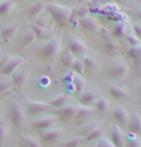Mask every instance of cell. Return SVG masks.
<instances>
[{"label":"cell","instance_id":"cell-16","mask_svg":"<svg viewBox=\"0 0 141 147\" xmlns=\"http://www.w3.org/2000/svg\"><path fill=\"white\" fill-rule=\"evenodd\" d=\"M108 92L110 95L115 99H122L128 96L127 91L124 90V88L118 87V86H113V87H111L109 88Z\"/></svg>","mask_w":141,"mask_h":147},{"label":"cell","instance_id":"cell-12","mask_svg":"<svg viewBox=\"0 0 141 147\" xmlns=\"http://www.w3.org/2000/svg\"><path fill=\"white\" fill-rule=\"evenodd\" d=\"M111 137L112 143L115 147H124V136L118 126H113Z\"/></svg>","mask_w":141,"mask_h":147},{"label":"cell","instance_id":"cell-19","mask_svg":"<svg viewBox=\"0 0 141 147\" xmlns=\"http://www.w3.org/2000/svg\"><path fill=\"white\" fill-rule=\"evenodd\" d=\"M128 55L132 60L141 61V44L131 46L128 49Z\"/></svg>","mask_w":141,"mask_h":147},{"label":"cell","instance_id":"cell-27","mask_svg":"<svg viewBox=\"0 0 141 147\" xmlns=\"http://www.w3.org/2000/svg\"><path fill=\"white\" fill-rule=\"evenodd\" d=\"M93 110L91 109L89 107H86V106H82L80 108H77L76 110V118H83V117H86V116L90 115L92 113Z\"/></svg>","mask_w":141,"mask_h":147},{"label":"cell","instance_id":"cell-9","mask_svg":"<svg viewBox=\"0 0 141 147\" xmlns=\"http://www.w3.org/2000/svg\"><path fill=\"white\" fill-rule=\"evenodd\" d=\"M69 50L74 55H79L84 53L85 50H86V46L82 41L74 38V40H71L70 42H69Z\"/></svg>","mask_w":141,"mask_h":147},{"label":"cell","instance_id":"cell-7","mask_svg":"<svg viewBox=\"0 0 141 147\" xmlns=\"http://www.w3.org/2000/svg\"><path fill=\"white\" fill-rule=\"evenodd\" d=\"M48 105L44 102H37V101H27V111L30 115H35L40 113L45 112L46 109H48Z\"/></svg>","mask_w":141,"mask_h":147},{"label":"cell","instance_id":"cell-42","mask_svg":"<svg viewBox=\"0 0 141 147\" xmlns=\"http://www.w3.org/2000/svg\"><path fill=\"white\" fill-rule=\"evenodd\" d=\"M127 38H128V40H129V42L132 44V46L140 44V40L137 38L136 37H134V36H127Z\"/></svg>","mask_w":141,"mask_h":147},{"label":"cell","instance_id":"cell-3","mask_svg":"<svg viewBox=\"0 0 141 147\" xmlns=\"http://www.w3.org/2000/svg\"><path fill=\"white\" fill-rule=\"evenodd\" d=\"M59 40L56 38H52V40H48L41 50V55H42L43 59L48 60L53 57L59 49Z\"/></svg>","mask_w":141,"mask_h":147},{"label":"cell","instance_id":"cell-15","mask_svg":"<svg viewBox=\"0 0 141 147\" xmlns=\"http://www.w3.org/2000/svg\"><path fill=\"white\" fill-rule=\"evenodd\" d=\"M96 94L92 92V91H85V92L81 93V95L79 96V102L82 106L88 107L92 102L95 100Z\"/></svg>","mask_w":141,"mask_h":147},{"label":"cell","instance_id":"cell-8","mask_svg":"<svg viewBox=\"0 0 141 147\" xmlns=\"http://www.w3.org/2000/svg\"><path fill=\"white\" fill-rule=\"evenodd\" d=\"M113 116L115 120L118 122L122 127H126L128 124V113L125 108L117 106L113 109Z\"/></svg>","mask_w":141,"mask_h":147},{"label":"cell","instance_id":"cell-1","mask_svg":"<svg viewBox=\"0 0 141 147\" xmlns=\"http://www.w3.org/2000/svg\"><path fill=\"white\" fill-rule=\"evenodd\" d=\"M46 8H48V10L49 11L53 19L58 24H60L61 26L66 25L71 15V11L69 8L53 3L48 4Z\"/></svg>","mask_w":141,"mask_h":147},{"label":"cell","instance_id":"cell-13","mask_svg":"<svg viewBox=\"0 0 141 147\" xmlns=\"http://www.w3.org/2000/svg\"><path fill=\"white\" fill-rule=\"evenodd\" d=\"M129 128L134 134H141V116L138 113H134L129 120Z\"/></svg>","mask_w":141,"mask_h":147},{"label":"cell","instance_id":"cell-40","mask_svg":"<svg viewBox=\"0 0 141 147\" xmlns=\"http://www.w3.org/2000/svg\"><path fill=\"white\" fill-rule=\"evenodd\" d=\"M134 31L135 33V37L141 40V24L139 23L134 24Z\"/></svg>","mask_w":141,"mask_h":147},{"label":"cell","instance_id":"cell-37","mask_svg":"<svg viewBox=\"0 0 141 147\" xmlns=\"http://www.w3.org/2000/svg\"><path fill=\"white\" fill-rule=\"evenodd\" d=\"M96 147H115V146L113 145V143L110 140H106V138H101V140H99Z\"/></svg>","mask_w":141,"mask_h":147},{"label":"cell","instance_id":"cell-31","mask_svg":"<svg viewBox=\"0 0 141 147\" xmlns=\"http://www.w3.org/2000/svg\"><path fill=\"white\" fill-rule=\"evenodd\" d=\"M73 68H74V70L76 72V73H78L79 75H82L83 74V72H84V63L82 61H74V63H73Z\"/></svg>","mask_w":141,"mask_h":147},{"label":"cell","instance_id":"cell-2","mask_svg":"<svg viewBox=\"0 0 141 147\" xmlns=\"http://www.w3.org/2000/svg\"><path fill=\"white\" fill-rule=\"evenodd\" d=\"M23 63L22 58H9L5 62L2 63L1 67H0V75H11L16 68L18 67L21 63Z\"/></svg>","mask_w":141,"mask_h":147},{"label":"cell","instance_id":"cell-36","mask_svg":"<svg viewBox=\"0 0 141 147\" xmlns=\"http://www.w3.org/2000/svg\"><path fill=\"white\" fill-rule=\"evenodd\" d=\"M107 108H108V104H107V101L104 100V99H99L97 102V109L101 111V112L106 111Z\"/></svg>","mask_w":141,"mask_h":147},{"label":"cell","instance_id":"cell-22","mask_svg":"<svg viewBox=\"0 0 141 147\" xmlns=\"http://www.w3.org/2000/svg\"><path fill=\"white\" fill-rule=\"evenodd\" d=\"M61 61L66 66H72L73 63H74V56L70 50L65 51L64 53H62L61 55Z\"/></svg>","mask_w":141,"mask_h":147},{"label":"cell","instance_id":"cell-41","mask_svg":"<svg viewBox=\"0 0 141 147\" xmlns=\"http://www.w3.org/2000/svg\"><path fill=\"white\" fill-rule=\"evenodd\" d=\"M5 135H6V127L3 123H0V143L4 140Z\"/></svg>","mask_w":141,"mask_h":147},{"label":"cell","instance_id":"cell-35","mask_svg":"<svg viewBox=\"0 0 141 147\" xmlns=\"http://www.w3.org/2000/svg\"><path fill=\"white\" fill-rule=\"evenodd\" d=\"M76 13V16H77V18H79L80 19H81V18H86V15L88 13V10H87L86 7L81 6L76 11V13Z\"/></svg>","mask_w":141,"mask_h":147},{"label":"cell","instance_id":"cell-28","mask_svg":"<svg viewBox=\"0 0 141 147\" xmlns=\"http://www.w3.org/2000/svg\"><path fill=\"white\" fill-rule=\"evenodd\" d=\"M127 24L125 22H120V23L116 24L114 29H113V35L115 37H122L126 34Z\"/></svg>","mask_w":141,"mask_h":147},{"label":"cell","instance_id":"cell-38","mask_svg":"<svg viewBox=\"0 0 141 147\" xmlns=\"http://www.w3.org/2000/svg\"><path fill=\"white\" fill-rule=\"evenodd\" d=\"M74 71H69L67 74L65 75V77L63 78V81L66 82L67 84H71V83L74 82Z\"/></svg>","mask_w":141,"mask_h":147},{"label":"cell","instance_id":"cell-34","mask_svg":"<svg viewBox=\"0 0 141 147\" xmlns=\"http://www.w3.org/2000/svg\"><path fill=\"white\" fill-rule=\"evenodd\" d=\"M12 86V82L10 80H0V93L5 92Z\"/></svg>","mask_w":141,"mask_h":147},{"label":"cell","instance_id":"cell-4","mask_svg":"<svg viewBox=\"0 0 141 147\" xmlns=\"http://www.w3.org/2000/svg\"><path fill=\"white\" fill-rule=\"evenodd\" d=\"M10 118L13 125L15 127H19L22 124L24 116L22 110L18 103H14L10 109Z\"/></svg>","mask_w":141,"mask_h":147},{"label":"cell","instance_id":"cell-24","mask_svg":"<svg viewBox=\"0 0 141 147\" xmlns=\"http://www.w3.org/2000/svg\"><path fill=\"white\" fill-rule=\"evenodd\" d=\"M83 141H85L84 137H82V136H77V137L70 138L69 140L66 141L63 147H76V146H78L80 143L83 142Z\"/></svg>","mask_w":141,"mask_h":147},{"label":"cell","instance_id":"cell-6","mask_svg":"<svg viewBox=\"0 0 141 147\" xmlns=\"http://www.w3.org/2000/svg\"><path fill=\"white\" fill-rule=\"evenodd\" d=\"M109 72L113 78H121L129 72V65L124 62H116L111 65Z\"/></svg>","mask_w":141,"mask_h":147},{"label":"cell","instance_id":"cell-30","mask_svg":"<svg viewBox=\"0 0 141 147\" xmlns=\"http://www.w3.org/2000/svg\"><path fill=\"white\" fill-rule=\"evenodd\" d=\"M31 30H32L33 32H34L36 38H46V29L43 28V27H40V26H38L37 24L33 23L32 25H31Z\"/></svg>","mask_w":141,"mask_h":147},{"label":"cell","instance_id":"cell-25","mask_svg":"<svg viewBox=\"0 0 141 147\" xmlns=\"http://www.w3.org/2000/svg\"><path fill=\"white\" fill-rule=\"evenodd\" d=\"M103 134V131L99 128H93L92 130H90L86 135L84 136L85 141H90L93 140H96L99 137H101V135Z\"/></svg>","mask_w":141,"mask_h":147},{"label":"cell","instance_id":"cell-26","mask_svg":"<svg viewBox=\"0 0 141 147\" xmlns=\"http://www.w3.org/2000/svg\"><path fill=\"white\" fill-rule=\"evenodd\" d=\"M36 38V36L34 34V32L32 30H28L25 34L22 36V38H21V45L25 46L28 45V44L32 43L34 40Z\"/></svg>","mask_w":141,"mask_h":147},{"label":"cell","instance_id":"cell-18","mask_svg":"<svg viewBox=\"0 0 141 147\" xmlns=\"http://www.w3.org/2000/svg\"><path fill=\"white\" fill-rule=\"evenodd\" d=\"M69 97L67 94H60L56 97H54L52 100H50L49 102V105H51L52 107H55V108H63V106L67 103Z\"/></svg>","mask_w":141,"mask_h":147},{"label":"cell","instance_id":"cell-10","mask_svg":"<svg viewBox=\"0 0 141 147\" xmlns=\"http://www.w3.org/2000/svg\"><path fill=\"white\" fill-rule=\"evenodd\" d=\"M61 134H62V130L59 128L51 129V130H49V131H46L42 135V142L50 143L52 141H54L55 140H57Z\"/></svg>","mask_w":141,"mask_h":147},{"label":"cell","instance_id":"cell-21","mask_svg":"<svg viewBox=\"0 0 141 147\" xmlns=\"http://www.w3.org/2000/svg\"><path fill=\"white\" fill-rule=\"evenodd\" d=\"M16 32V26L14 25H8V26H5L3 28L1 29L0 31V35H1V38L3 40H9L11 38V37L15 34Z\"/></svg>","mask_w":141,"mask_h":147},{"label":"cell","instance_id":"cell-33","mask_svg":"<svg viewBox=\"0 0 141 147\" xmlns=\"http://www.w3.org/2000/svg\"><path fill=\"white\" fill-rule=\"evenodd\" d=\"M83 63H84V67L88 69H92L95 67L96 65V61L91 57H85L83 59Z\"/></svg>","mask_w":141,"mask_h":147},{"label":"cell","instance_id":"cell-5","mask_svg":"<svg viewBox=\"0 0 141 147\" xmlns=\"http://www.w3.org/2000/svg\"><path fill=\"white\" fill-rule=\"evenodd\" d=\"M58 116H45V117L36 119V120L32 123V126L36 129L39 130H44V129H48L50 128L56 123V121L58 120Z\"/></svg>","mask_w":141,"mask_h":147},{"label":"cell","instance_id":"cell-20","mask_svg":"<svg viewBox=\"0 0 141 147\" xmlns=\"http://www.w3.org/2000/svg\"><path fill=\"white\" fill-rule=\"evenodd\" d=\"M15 0H4L0 2V16H6L10 13Z\"/></svg>","mask_w":141,"mask_h":147},{"label":"cell","instance_id":"cell-39","mask_svg":"<svg viewBox=\"0 0 141 147\" xmlns=\"http://www.w3.org/2000/svg\"><path fill=\"white\" fill-rule=\"evenodd\" d=\"M116 48H117V45H116L114 42H112V41H108V42H106L104 44V49L108 52L114 51Z\"/></svg>","mask_w":141,"mask_h":147},{"label":"cell","instance_id":"cell-17","mask_svg":"<svg viewBox=\"0 0 141 147\" xmlns=\"http://www.w3.org/2000/svg\"><path fill=\"white\" fill-rule=\"evenodd\" d=\"M26 78H27V73L25 71H18L12 75L13 83L16 87H21L25 83Z\"/></svg>","mask_w":141,"mask_h":147},{"label":"cell","instance_id":"cell-23","mask_svg":"<svg viewBox=\"0 0 141 147\" xmlns=\"http://www.w3.org/2000/svg\"><path fill=\"white\" fill-rule=\"evenodd\" d=\"M43 8H44V4L42 3V2H37V3H34L31 7L29 8L28 16H30V18H35V16H37L39 13L42 12Z\"/></svg>","mask_w":141,"mask_h":147},{"label":"cell","instance_id":"cell-29","mask_svg":"<svg viewBox=\"0 0 141 147\" xmlns=\"http://www.w3.org/2000/svg\"><path fill=\"white\" fill-rule=\"evenodd\" d=\"M22 140V143L25 147H41L40 142L36 140V138H33L31 137H23L21 138Z\"/></svg>","mask_w":141,"mask_h":147},{"label":"cell","instance_id":"cell-32","mask_svg":"<svg viewBox=\"0 0 141 147\" xmlns=\"http://www.w3.org/2000/svg\"><path fill=\"white\" fill-rule=\"evenodd\" d=\"M74 88H76V91H81L82 88H83V86H84V81L80 78V76H74Z\"/></svg>","mask_w":141,"mask_h":147},{"label":"cell","instance_id":"cell-14","mask_svg":"<svg viewBox=\"0 0 141 147\" xmlns=\"http://www.w3.org/2000/svg\"><path fill=\"white\" fill-rule=\"evenodd\" d=\"M76 110L77 107H76L74 105H68L67 107L61 108V109L58 111L57 113L60 116H62L63 118H71L76 116Z\"/></svg>","mask_w":141,"mask_h":147},{"label":"cell","instance_id":"cell-11","mask_svg":"<svg viewBox=\"0 0 141 147\" xmlns=\"http://www.w3.org/2000/svg\"><path fill=\"white\" fill-rule=\"evenodd\" d=\"M79 24L81 25V27L87 31H97L99 28V24L95 19L92 18H89V16H86L84 18L79 19Z\"/></svg>","mask_w":141,"mask_h":147}]
</instances>
